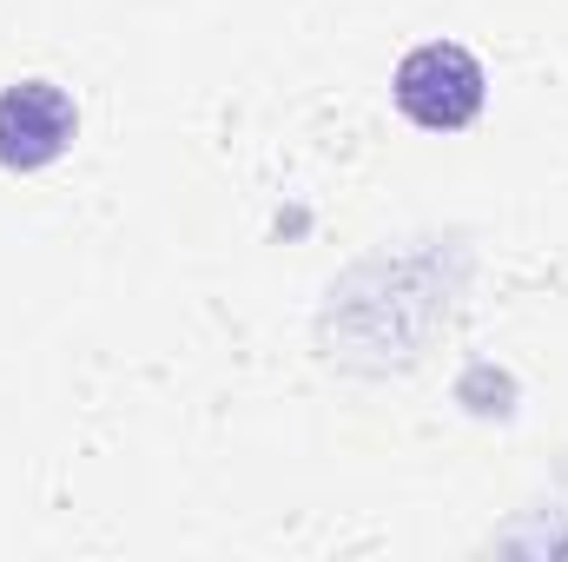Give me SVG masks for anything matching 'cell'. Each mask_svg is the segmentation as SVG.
I'll return each mask as SVG.
<instances>
[{
	"label": "cell",
	"mask_w": 568,
	"mask_h": 562,
	"mask_svg": "<svg viewBox=\"0 0 568 562\" xmlns=\"http://www.w3.org/2000/svg\"><path fill=\"white\" fill-rule=\"evenodd\" d=\"M73 127H80V113H73V100H67L53 80H20V87H7V93H0V165H13V172L53 165V159L73 145Z\"/></svg>",
	"instance_id": "7a4b0ae2"
},
{
	"label": "cell",
	"mask_w": 568,
	"mask_h": 562,
	"mask_svg": "<svg viewBox=\"0 0 568 562\" xmlns=\"http://www.w3.org/2000/svg\"><path fill=\"white\" fill-rule=\"evenodd\" d=\"M483 87H489V80H483L476 53L456 47V40H429L417 53H404L397 80H390L404 120H417L424 133H463V127L483 113Z\"/></svg>",
	"instance_id": "6da1fadb"
}]
</instances>
